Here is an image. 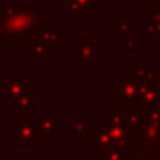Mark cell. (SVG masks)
<instances>
[{
	"instance_id": "cell-1",
	"label": "cell",
	"mask_w": 160,
	"mask_h": 160,
	"mask_svg": "<svg viewBox=\"0 0 160 160\" xmlns=\"http://www.w3.org/2000/svg\"><path fill=\"white\" fill-rule=\"evenodd\" d=\"M131 148L143 160H158L160 157V102L145 107L143 121L131 141Z\"/></svg>"
},
{
	"instance_id": "cell-2",
	"label": "cell",
	"mask_w": 160,
	"mask_h": 160,
	"mask_svg": "<svg viewBox=\"0 0 160 160\" xmlns=\"http://www.w3.org/2000/svg\"><path fill=\"white\" fill-rule=\"evenodd\" d=\"M138 88L139 81L134 76H124L112 86V98L121 102L122 108H128L138 102Z\"/></svg>"
},
{
	"instance_id": "cell-3",
	"label": "cell",
	"mask_w": 160,
	"mask_h": 160,
	"mask_svg": "<svg viewBox=\"0 0 160 160\" xmlns=\"http://www.w3.org/2000/svg\"><path fill=\"white\" fill-rule=\"evenodd\" d=\"M97 53V38L90 36V38H83L79 45L74 47V59L79 60L81 66L86 67L90 64V60Z\"/></svg>"
},
{
	"instance_id": "cell-4",
	"label": "cell",
	"mask_w": 160,
	"mask_h": 160,
	"mask_svg": "<svg viewBox=\"0 0 160 160\" xmlns=\"http://www.w3.org/2000/svg\"><path fill=\"white\" fill-rule=\"evenodd\" d=\"M157 102H160V97H158V91H157L155 84L153 83H139L138 103L141 107H150V105H155Z\"/></svg>"
},
{
	"instance_id": "cell-5",
	"label": "cell",
	"mask_w": 160,
	"mask_h": 160,
	"mask_svg": "<svg viewBox=\"0 0 160 160\" xmlns=\"http://www.w3.org/2000/svg\"><path fill=\"white\" fill-rule=\"evenodd\" d=\"M136 67V79L139 83H155L157 74H158V69H152V67H146L143 60H136L134 62Z\"/></svg>"
},
{
	"instance_id": "cell-6",
	"label": "cell",
	"mask_w": 160,
	"mask_h": 160,
	"mask_svg": "<svg viewBox=\"0 0 160 160\" xmlns=\"http://www.w3.org/2000/svg\"><path fill=\"white\" fill-rule=\"evenodd\" d=\"M67 7L71 14H79V12L93 14L97 11V0H67Z\"/></svg>"
},
{
	"instance_id": "cell-7",
	"label": "cell",
	"mask_w": 160,
	"mask_h": 160,
	"mask_svg": "<svg viewBox=\"0 0 160 160\" xmlns=\"http://www.w3.org/2000/svg\"><path fill=\"white\" fill-rule=\"evenodd\" d=\"M72 132H74L76 138H84V136H88V117L86 115H78V117H74Z\"/></svg>"
},
{
	"instance_id": "cell-8",
	"label": "cell",
	"mask_w": 160,
	"mask_h": 160,
	"mask_svg": "<svg viewBox=\"0 0 160 160\" xmlns=\"http://www.w3.org/2000/svg\"><path fill=\"white\" fill-rule=\"evenodd\" d=\"M112 28L122 33V36H132L136 35V24L132 21H112Z\"/></svg>"
},
{
	"instance_id": "cell-9",
	"label": "cell",
	"mask_w": 160,
	"mask_h": 160,
	"mask_svg": "<svg viewBox=\"0 0 160 160\" xmlns=\"http://www.w3.org/2000/svg\"><path fill=\"white\" fill-rule=\"evenodd\" d=\"M129 155V152L126 148H117V146H112L108 148L107 152L103 153V158L105 160H126Z\"/></svg>"
},
{
	"instance_id": "cell-10",
	"label": "cell",
	"mask_w": 160,
	"mask_h": 160,
	"mask_svg": "<svg viewBox=\"0 0 160 160\" xmlns=\"http://www.w3.org/2000/svg\"><path fill=\"white\" fill-rule=\"evenodd\" d=\"M145 29H143V36H160V21H145Z\"/></svg>"
},
{
	"instance_id": "cell-11",
	"label": "cell",
	"mask_w": 160,
	"mask_h": 160,
	"mask_svg": "<svg viewBox=\"0 0 160 160\" xmlns=\"http://www.w3.org/2000/svg\"><path fill=\"white\" fill-rule=\"evenodd\" d=\"M19 134H21V139H19V143L21 145H31L33 143V136H35V131H33V128H28V126H21L19 128Z\"/></svg>"
},
{
	"instance_id": "cell-12",
	"label": "cell",
	"mask_w": 160,
	"mask_h": 160,
	"mask_svg": "<svg viewBox=\"0 0 160 160\" xmlns=\"http://www.w3.org/2000/svg\"><path fill=\"white\" fill-rule=\"evenodd\" d=\"M119 48H121L122 53H128V52H132L136 48V40L132 36H122L121 38V43H119Z\"/></svg>"
},
{
	"instance_id": "cell-13",
	"label": "cell",
	"mask_w": 160,
	"mask_h": 160,
	"mask_svg": "<svg viewBox=\"0 0 160 160\" xmlns=\"http://www.w3.org/2000/svg\"><path fill=\"white\" fill-rule=\"evenodd\" d=\"M150 12L153 21H160V0H150Z\"/></svg>"
},
{
	"instance_id": "cell-14",
	"label": "cell",
	"mask_w": 160,
	"mask_h": 160,
	"mask_svg": "<svg viewBox=\"0 0 160 160\" xmlns=\"http://www.w3.org/2000/svg\"><path fill=\"white\" fill-rule=\"evenodd\" d=\"M126 160H143V158H141V155H139V153L132 152V153H129V155H128V158H126Z\"/></svg>"
},
{
	"instance_id": "cell-15",
	"label": "cell",
	"mask_w": 160,
	"mask_h": 160,
	"mask_svg": "<svg viewBox=\"0 0 160 160\" xmlns=\"http://www.w3.org/2000/svg\"><path fill=\"white\" fill-rule=\"evenodd\" d=\"M155 88H157V91H158V97H160V69H158V74H157V79H155Z\"/></svg>"
},
{
	"instance_id": "cell-16",
	"label": "cell",
	"mask_w": 160,
	"mask_h": 160,
	"mask_svg": "<svg viewBox=\"0 0 160 160\" xmlns=\"http://www.w3.org/2000/svg\"><path fill=\"white\" fill-rule=\"evenodd\" d=\"M105 5H119L121 4V0H103Z\"/></svg>"
}]
</instances>
